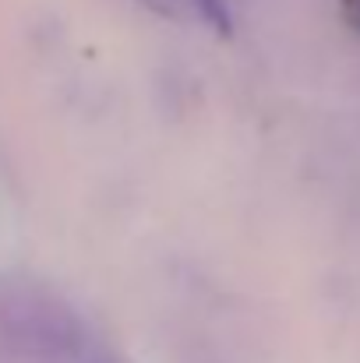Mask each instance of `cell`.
<instances>
[{
  "instance_id": "cell-1",
  "label": "cell",
  "mask_w": 360,
  "mask_h": 363,
  "mask_svg": "<svg viewBox=\"0 0 360 363\" xmlns=\"http://www.w3.org/2000/svg\"><path fill=\"white\" fill-rule=\"evenodd\" d=\"M141 4L163 18H173V21H202L219 35H230V28H234L223 0H141Z\"/></svg>"
},
{
  "instance_id": "cell-2",
  "label": "cell",
  "mask_w": 360,
  "mask_h": 363,
  "mask_svg": "<svg viewBox=\"0 0 360 363\" xmlns=\"http://www.w3.org/2000/svg\"><path fill=\"white\" fill-rule=\"evenodd\" d=\"M347 14H350V21L360 28V0H347Z\"/></svg>"
},
{
  "instance_id": "cell-3",
  "label": "cell",
  "mask_w": 360,
  "mask_h": 363,
  "mask_svg": "<svg viewBox=\"0 0 360 363\" xmlns=\"http://www.w3.org/2000/svg\"><path fill=\"white\" fill-rule=\"evenodd\" d=\"M82 363H117V360H114V357H107V353H85Z\"/></svg>"
}]
</instances>
